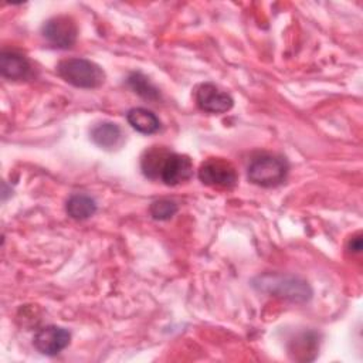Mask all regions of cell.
<instances>
[{"label":"cell","instance_id":"52a82bcc","mask_svg":"<svg viewBox=\"0 0 363 363\" xmlns=\"http://www.w3.org/2000/svg\"><path fill=\"white\" fill-rule=\"evenodd\" d=\"M194 99L197 106L208 113H224L233 108V98L221 91L211 82H203L197 85L194 91Z\"/></svg>","mask_w":363,"mask_h":363},{"label":"cell","instance_id":"9a60e30c","mask_svg":"<svg viewBox=\"0 0 363 363\" xmlns=\"http://www.w3.org/2000/svg\"><path fill=\"white\" fill-rule=\"evenodd\" d=\"M350 248H352V251H354V252H359V251L362 250V238H360V235L352 238V241H350Z\"/></svg>","mask_w":363,"mask_h":363},{"label":"cell","instance_id":"5bb4252c","mask_svg":"<svg viewBox=\"0 0 363 363\" xmlns=\"http://www.w3.org/2000/svg\"><path fill=\"white\" fill-rule=\"evenodd\" d=\"M149 211H150V216L155 220L164 221V220L172 218L177 213V204L173 200L160 199V200H156L150 204Z\"/></svg>","mask_w":363,"mask_h":363},{"label":"cell","instance_id":"4fadbf2b","mask_svg":"<svg viewBox=\"0 0 363 363\" xmlns=\"http://www.w3.org/2000/svg\"><path fill=\"white\" fill-rule=\"evenodd\" d=\"M128 85L132 88L133 92L140 95L145 99H157L159 91L150 84V81L140 72H133L128 77Z\"/></svg>","mask_w":363,"mask_h":363},{"label":"cell","instance_id":"7c38bea8","mask_svg":"<svg viewBox=\"0 0 363 363\" xmlns=\"http://www.w3.org/2000/svg\"><path fill=\"white\" fill-rule=\"evenodd\" d=\"M67 213L74 220H86L96 211V203L86 194H74L67 201Z\"/></svg>","mask_w":363,"mask_h":363},{"label":"cell","instance_id":"8992f818","mask_svg":"<svg viewBox=\"0 0 363 363\" xmlns=\"http://www.w3.org/2000/svg\"><path fill=\"white\" fill-rule=\"evenodd\" d=\"M41 33L52 47L69 48L77 41L78 28L69 16H55L44 23Z\"/></svg>","mask_w":363,"mask_h":363},{"label":"cell","instance_id":"5b68a950","mask_svg":"<svg viewBox=\"0 0 363 363\" xmlns=\"http://www.w3.org/2000/svg\"><path fill=\"white\" fill-rule=\"evenodd\" d=\"M199 179L203 184L214 189H233L238 182L235 167L221 157H211L201 163Z\"/></svg>","mask_w":363,"mask_h":363},{"label":"cell","instance_id":"8fae6325","mask_svg":"<svg viewBox=\"0 0 363 363\" xmlns=\"http://www.w3.org/2000/svg\"><path fill=\"white\" fill-rule=\"evenodd\" d=\"M129 125L140 133L150 135L159 130L160 121L159 118L146 108H132L126 113Z\"/></svg>","mask_w":363,"mask_h":363},{"label":"cell","instance_id":"9c48e42d","mask_svg":"<svg viewBox=\"0 0 363 363\" xmlns=\"http://www.w3.org/2000/svg\"><path fill=\"white\" fill-rule=\"evenodd\" d=\"M31 67L26 57L16 51H3L0 55V72L9 79H24L30 75Z\"/></svg>","mask_w":363,"mask_h":363},{"label":"cell","instance_id":"6da1fadb","mask_svg":"<svg viewBox=\"0 0 363 363\" xmlns=\"http://www.w3.org/2000/svg\"><path fill=\"white\" fill-rule=\"evenodd\" d=\"M140 167L146 177L162 180L166 186H177L193 176L190 157L174 153L164 146H152L145 150Z\"/></svg>","mask_w":363,"mask_h":363},{"label":"cell","instance_id":"30bf717a","mask_svg":"<svg viewBox=\"0 0 363 363\" xmlns=\"http://www.w3.org/2000/svg\"><path fill=\"white\" fill-rule=\"evenodd\" d=\"M91 139L95 145L102 149L112 150L119 147L123 142V135L121 128L113 122H101L95 125L91 130Z\"/></svg>","mask_w":363,"mask_h":363},{"label":"cell","instance_id":"ba28073f","mask_svg":"<svg viewBox=\"0 0 363 363\" xmlns=\"http://www.w3.org/2000/svg\"><path fill=\"white\" fill-rule=\"evenodd\" d=\"M71 340V333L61 326H45L41 328L33 339L34 347L47 356H55L61 350H64Z\"/></svg>","mask_w":363,"mask_h":363},{"label":"cell","instance_id":"277c9868","mask_svg":"<svg viewBox=\"0 0 363 363\" xmlns=\"http://www.w3.org/2000/svg\"><path fill=\"white\" fill-rule=\"evenodd\" d=\"M261 291L272 294L274 296H279L284 299H289L292 302H305L311 298L312 291L309 285L294 277H282V275H262L254 284Z\"/></svg>","mask_w":363,"mask_h":363},{"label":"cell","instance_id":"3957f363","mask_svg":"<svg viewBox=\"0 0 363 363\" xmlns=\"http://www.w3.org/2000/svg\"><path fill=\"white\" fill-rule=\"evenodd\" d=\"M288 163L284 157L264 153L254 157L248 166V179L261 187H275L285 182Z\"/></svg>","mask_w":363,"mask_h":363},{"label":"cell","instance_id":"7a4b0ae2","mask_svg":"<svg viewBox=\"0 0 363 363\" xmlns=\"http://www.w3.org/2000/svg\"><path fill=\"white\" fill-rule=\"evenodd\" d=\"M58 75L77 88H98L105 81L104 69L86 58H67L57 65Z\"/></svg>","mask_w":363,"mask_h":363}]
</instances>
